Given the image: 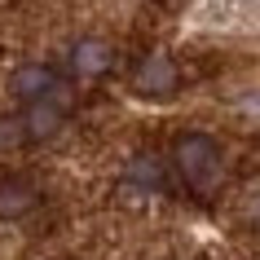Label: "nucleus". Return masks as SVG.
<instances>
[{
    "label": "nucleus",
    "mask_w": 260,
    "mask_h": 260,
    "mask_svg": "<svg viewBox=\"0 0 260 260\" xmlns=\"http://www.w3.org/2000/svg\"><path fill=\"white\" fill-rule=\"evenodd\" d=\"M172 164H177V177L185 181V190L207 199L220 181V146L207 133H181L172 141Z\"/></svg>",
    "instance_id": "nucleus-1"
},
{
    "label": "nucleus",
    "mask_w": 260,
    "mask_h": 260,
    "mask_svg": "<svg viewBox=\"0 0 260 260\" xmlns=\"http://www.w3.org/2000/svg\"><path fill=\"white\" fill-rule=\"evenodd\" d=\"M177 84H181V75L172 67V57L150 53V57H141L137 67H133V88L146 93V97H168V93H177Z\"/></svg>",
    "instance_id": "nucleus-2"
},
{
    "label": "nucleus",
    "mask_w": 260,
    "mask_h": 260,
    "mask_svg": "<svg viewBox=\"0 0 260 260\" xmlns=\"http://www.w3.org/2000/svg\"><path fill=\"white\" fill-rule=\"evenodd\" d=\"M40 212V190L31 177H0V220H27Z\"/></svg>",
    "instance_id": "nucleus-3"
},
{
    "label": "nucleus",
    "mask_w": 260,
    "mask_h": 260,
    "mask_svg": "<svg viewBox=\"0 0 260 260\" xmlns=\"http://www.w3.org/2000/svg\"><path fill=\"white\" fill-rule=\"evenodd\" d=\"M9 88H14L18 102H44V97H57V88H62V80H57L53 67H44V62H27V67L14 71V80H9Z\"/></svg>",
    "instance_id": "nucleus-4"
},
{
    "label": "nucleus",
    "mask_w": 260,
    "mask_h": 260,
    "mask_svg": "<svg viewBox=\"0 0 260 260\" xmlns=\"http://www.w3.org/2000/svg\"><path fill=\"white\" fill-rule=\"evenodd\" d=\"M110 62H115V53L102 40H80L71 49V71L75 75H102V71H110Z\"/></svg>",
    "instance_id": "nucleus-5"
}]
</instances>
